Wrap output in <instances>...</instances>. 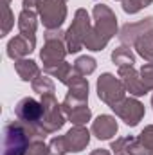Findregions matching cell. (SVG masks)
Listing matches in <instances>:
<instances>
[{
    "mask_svg": "<svg viewBox=\"0 0 153 155\" xmlns=\"http://www.w3.org/2000/svg\"><path fill=\"white\" fill-rule=\"evenodd\" d=\"M97 67V61L92 56H79L74 61V71L81 76H90Z\"/></svg>",
    "mask_w": 153,
    "mask_h": 155,
    "instance_id": "obj_22",
    "label": "cell"
},
{
    "mask_svg": "<svg viewBox=\"0 0 153 155\" xmlns=\"http://www.w3.org/2000/svg\"><path fill=\"white\" fill-rule=\"evenodd\" d=\"M25 155H50V153H49V146L43 143V139H34Z\"/></svg>",
    "mask_w": 153,
    "mask_h": 155,
    "instance_id": "obj_28",
    "label": "cell"
},
{
    "mask_svg": "<svg viewBox=\"0 0 153 155\" xmlns=\"http://www.w3.org/2000/svg\"><path fill=\"white\" fill-rule=\"evenodd\" d=\"M130 137H132V135H130ZM130 137H119V139L112 141V144H110V150H112V152H114L115 155H119V153H126V148H128Z\"/></svg>",
    "mask_w": 153,
    "mask_h": 155,
    "instance_id": "obj_29",
    "label": "cell"
},
{
    "mask_svg": "<svg viewBox=\"0 0 153 155\" xmlns=\"http://www.w3.org/2000/svg\"><path fill=\"white\" fill-rule=\"evenodd\" d=\"M61 108H63V114L67 116V121H70L74 126H85L92 119V110L88 108L86 101L76 99L69 94L65 96Z\"/></svg>",
    "mask_w": 153,
    "mask_h": 155,
    "instance_id": "obj_10",
    "label": "cell"
},
{
    "mask_svg": "<svg viewBox=\"0 0 153 155\" xmlns=\"http://www.w3.org/2000/svg\"><path fill=\"white\" fill-rule=\"evenodd\" d=\"M45 71V74H49V76L52 78H58L63 85H67V81L72 78V74L76 72L74 71V67L70 65V63H67V61H61V63H58V65H54V67H49V69H43Z\"/></svg>",
    "mask_w": 153,
    "mask_h": 155,
    "instance_id": "obj_20",
    "label": "cell"
},
{
    "mask_svg": "<svg viewBox=\"0 0 153 155\" xmlns=\"http://www.w3.org/2000/svg\"><path fill=\"white\" fill-rule=\"evenodd\" d=\"M92 27V20L90 15L86 13V9L79 7L74 13V20L72 25L65 31V43H67V51L70 54L79 52L85 47V40L88 36V31Z\"/></svg>",
    "mask_w": 153,
    "mask_h": 155,
    "instance_id": "obj_5",
    "label": "cell"
},
{
    "mask_svg": "<svg viewBox=\"0 0 153 155\" xmlns=\"http://www.w3.org/2000/svg\"><path fill=\"white\" fill-rule=\"evenodd\" d=\"M49 153L50 155H65L69 153V144L65 141V135H58L49 143Z\"/></svg>",
    "mask_w": 153,
    "mask_h": 155,
    "instance_id": "obj_26",
    "label": "cell"
},
{
    "mask_svg": "<svg viewBox=\"0 0 153 155\" xmlns=\"http://www.w3.org/2000/svg\"><path fill=\"white\" fill-rule=\"evenodd\" d=\"M67 54L69 51L65 43V33L61 29H45V43H43V49L40 51L43 69H49L65 61Z\"/></svg>",
    "mask_w": 153,
    "mask_h": 155,
    "instance_id": "obj_4",
    "label": "cell"
},
{
    "mask_svg": "<svg viewBox=\"0 0 153 155\" xmlns=\"http://www.w3.org/2000/svg\"><path fill=\"white\" fill-rule=\"evenodd\" d=\"M133 47H135V51L141 58H144L146 61H153V31L141 36L133 43Z\"/></svg>",
    "mask_w": 153,
    "mask_h": 155,
    "instance_id": "obj_21",
    "label": "cell"
},
{
    "mask_svg": "<svg viewBox=\"0 0 153 155\" xmlns=\"http://www.w3.org/2000/svg\"><path fill=\"white\" fill-rule=\"evenodd\" d=\"M139 139H141V143L146 146V150L153 148V124H148V126L139 134Z\"/></svg>",
    "mask_w": 153,
    "mask_h": 155,
    "instance_id": "obj_31",
    "label": "cell"
},
{
    "mask_svg": "<svg viewBox=\"0 0 153 155\" xmlns=\"http://www.w3.org/2000/svg\"><path fill=\"white\" fill-rule=\"evenodd\" d=\"M115 112V116L119 117L121 121H124L128 126H137L142 117L146 114L144 105L137 99V97H124L122 101L115 103L114 107H110Z\"/></svg>",
    "mask_w": 153,
    "mask_h": 155,
    "instance_id": "obj_9",
    "label": "cell"
},
{
    "mask_svg": "<svg viewBox=\"0 0 153 155\" xmlns=\"http://www.w3.org/2000/svg\"><path fill=\"white\" fill-rule=\"evenodd\" d=\"M153 0H121V5H122V11L128 13V15H135L139 13L141 9L151 5Z\"/></svg>",
    "mask_w": 153,
    "mask_h": 155,
    "instance_id": "obj_25",
    "label": "cell"
},
{
    "mask_svg": "<svg viewBox=\"0 0 153 155\" xmlns=\"http://www.w3.org/2000/svg\"><path fill=\"white\" fill-rule=\"evenodd\" d=\"M67 2L69 0H41L38 15L45 29H60L63 25L67 20Z\"/></svg>",
    "mask_w": 153,
    "mask_h": 155,
    "instance_id": "obj_7",
    "label": "cell"
},
{
    "mask_svg": "<svg viewBox=\"0 0 153 155\" xmlns=\"http://www.w3.org/2000/svg\"><path fill=\"white\" fill-rule=\"evenodd\" d=\"M31 85H33V90L38 92L40 96H43V94H54V83H52V79L43 76V74H40Z\"/></svg>",
    "mask_w": 153,
    "mask_h": 155,
    "instance_id": "obj_24",
    "label": "cell"
},
{
    "mask_svg": "<svg viewBox=\"0 0 153 155\" xmlns=\"http://www.w3.org/2000/svg\"><path fill=\"white\" fill-rule=\"evenodd\" d=\"M112 61L117 67H133L135 63V54L130 49V45H121L112 52Z\"/></svg>",
    "mask_w": 153,
    "mask_h": 155,
    "instance_id": "obj_19",
    "label": "cell"
},
{
    "mask_svg": "<svg viewBox=\"0 0 153 155\" xmlns=\"http://www.w3.org/2000/svg\"><path fill=\"white\" fill-rule=\"evenodd\" d=\"M92 18L94 22L85 40V47L88 51H103L108 41L117 35V16L108 5L97 4L94 5Z\"/></svg>",
    "mask_w": 153,
    "mask_h": 155,
    "instance_id": "obj_1",
    "label": "cell"
},
{
    "mask_svg": "<svg viewBox=\"0 0 153 155\" xmlns=\"http://www.w3.org/2000/svg\"><path fill=\"white\" fill-rule=\"evenodd\" d=\"M151 107H153V96H151Z\"/></svg>",
    "mask_w": 153,
    "mask_h": 155,
    "instance_id": "obj_35",
    "label": "cell"
},
{
    "mask_svg": "<svg viewBox=\"0 0 153 155\" xmlns=\"http://www.w3.org/2000/svg\"><path fill=\"white\" fill-rule=\"evenodd\" d=\"M153 31V16H146L139 22H128L121 27L119 40L122 45H133L137 40Z\"/></svg>",
    "mask_w": 153,
    "mask_h": 155,
    "instance_id": "obj_12",
    "label": "cell"
},
{
    "mask_svg": "<svg viewBox=\"0 0 153 155\" xmlns=\"http://www.w3.org/2000/svg\"><path fill=\"white\" fill-rule=\"evenodd\" d=\"M24 9H31V11H38L41 5V0H22Z\"/></svg>",
    "mask_w": 153,
    "mask_h": 155,
    "instance_id": "obj_32",
    "label": "cell"
},
{
    "mask_svg": "<svg viewBox=\"0 0 153 155\" xmlns=\"http://www.w3.org/2000/svg\"><path fill=\"white\" fill-rule=\"evenodd\" d=\"M117 130H119V124L114 116L103 114L92 121V135H96L99 141H110L117 134Z\"/></svg>",
    "mask_w": 153,
    "mask_h": 155,
    "instance_id": "obj_14",
    "label": "cell"
},
{
    "mask_svg": "<svg viewBox=\"0 0 153 155\" xmlns=\"http://www.w3.org/2000/svg\"><path fill=\"white\" fill-rule=\"evenodd\" d=\"M36 27H38L36 11L22 9V13L18 15V29H20V33L27 35V36H36Z\"/></svg>",
    "mask_w": 153,
    "mask_h": 155,
    "instance_id": "obj_18",
    "label": "cell"
},
{
    "mask_svg": "<svg viewBox=\"0 0 153 155\" xmlns=\"http://www.w3.org/2000/svg\"><path fill=\"white\" fill-rule=\"evenodd\" d=\"M13 25H15V15L9 7V0H2V33H0V36L9 35Z\"/></svg>",
    "mask_w": 153,
    "mask_h": 155,
    "instance_id": "obj_23",
    "label": "cell"
},
{
    "mask_svg": "<svg viewBox=\"0 0 153 155\" xmlns=\"http://www.w3.org/2000/svg\"><path fill=\"white\" fill-rule=\"evenodd\" d=\"M15 71L22 81H31V83L41 74V69L38 67V63L34 60H27V58L15 60Z\"/></svg>",
    "mask_w": 153,
    "mask_h": 155,
    "instance_id": "obj_16",
    "label": "cell"
},
{
    "mask_svg": "<svg viewBox=\"0 0 153 155\" xmlns=\"http://www.w3.org/2000/svg\"><path fill=\"white\" fill-rule=\"evenodd\" d=\"M119 155H126V153H119Z\"/></svg>",
    "mask_w": 153,
    "mask_h": 155,
    "instance_id": "obj_36",
    "label": "cell"
},
{
    "mask_svg": "<svg viewBox=\"0 0 153 155\" xmlns=\"http://www.w3.org/2000/svg\"><path fill=\"white\" fill-rule=\"evenodd\" d=\"M36 49V36H27V35H16L7 41V56L11 60H22L29 56Z\"/></svg>",
    "mask_w": 153,
    "mask_h": 155,
    "instance_id": "obj_13",
    "label": "cell"
},
{
    "mask_svg": "<svg viewBox=\"0 0 153 155\" xmlns=\"http://www.w3.org/2000/svg\"><path fill=\"white\" fill-rule=\"evenodd\" d=\"M148 155H153V148H150V150H148Z\"/></svg>",
    "mask_w": 153,
    "mask_h": 155,
    "instance_id": "obj_34",
    "label": "cell"
},
{
    "mask_svg": "<svg viewBox=\"0 0 153 155\" xmlns=\"http://www.w3.org/2000/svg\"><path fill=\"white\" fill-rule=\"evenodd\" d=\"M15 114H16V119L27 126H31L36 134L40 135V132L36 130L40 119H41V114H43V105L41 101H36L34 97H24L16 103L15 107ZM41 137V135H40ZM43 139V137H41Z\"/></svg>",
    "mask_w": 153,
    "mask_h": 155,
    "instance_id": "obj_8",
    "label": "cell"
},
{
    "mask_svg": "<svg viewBox=\"0 0 153 155\" xmlns=\"http://www.w3.org/2000/svg\"><path fill=\"white\" fill-rule=\"evenodd\" d=\"M117 76L122 81L126 92H130L133 97H141V96H146L148 92H151L146 87V83H144V79L141 76V72L135 71V67H119Z\"/></svg>",
    "mask_w": 153,
    "mask_h": 155,
    "instance_id": "obj_11",
    "label": "cell"
},
{
    "mask_svg": "<svg viewBox=\"0 0 153 155\" xmlns=\"http://www.w3.org/2000/svg\"><path fill=\"white\" fill-rule=\"evenodd\" d=\"M41 105H43V114H41V119H40L36 130L45 139L47 134H54V132L63 128L67 116L63 114V108L58 103V99L54 97V94H43L41 96Z\"/></svg>",
    "mask_w": 153,
    "mask_h": 155,
    "instance_id": "obj_3",
    "label": "cell"
},
{
    "mask_svg": "<svg viewBox=\"0 0 153 155\" xmlns=\"http://www.w3.org/2000/svg\"><path fill=\"white\" fill-rule=\"evenodd\" d=\"M126 155H148V150L141 143L139 137H130V143H128V148H126Z\"/></svg>",
    "mask_w": 153,
    "mask_h": 155,
    "instance_id": "obj_27",
    "label": "cell"
},
{
    "mask_svg": "<svg viewBox=\"0 0 153 155\" xmlns=\"http://www.w3.org/2000/svg\"><path fill=\"white\" fill-rule=\"evenodd\" d=\"M65 141L69 144V152H83L90 143V132L85 126H72L65 134Z\"/></svg>",
    "mask_w": 153,
    "mask_h": 155,
    "instance_id": "obj_15",
    "label": "cell"
},
{
    "mask_svg": "<svg viewBox=\"0 0 153 155\" xmlns=\"http://www.w3.org/2000/svg\"><path fill=\"white\" fill-rule=\"evenodd\" d=\"M97 97L108 107H114L115 103L122 101L126 97V88L119 76L115 78L110 72H105L97 78Z\"/></svg>",
    "mask_w": 153,
    "mask_h": 155,
    "instance_id": "obj_6",
    "label": "cell"
},
{
    "mask_svg": "<svg viewBox=\"0 0 153 155\" xmlns=\"http://www.w3.org/2000/svg\"><path fill=\"white\" fill-rule=\"evenodd\" d=\"M90 155H110L108 150H103V148H97V150H94Z\"/></svg>",
    "mask_w": 153,
    "mask_h": 155,
    "instance_id": "obj_33",
    "label": "cell"
},
{
    "mask_svg": "<svg viewBox=\"0 0 153 155\" xmlns=\"http://www.w3.org/2000/svg\"><path fill=\"white\" fill-rule=\"evenodd\" d=\"M67 88H69V96L81 99V101H86L88 99V79L81 74L74 72L72 78L67 81Z\"/></svg>",
    "mask_w": 153,
    "mask_h": 155,
    "instance_id": "obj_17",
    "label": "cell"
},
{
    "mask_svg": "<svg viewBox=\"0 0 153 155\" xmlns=\"http://www.w3.org/2000/svg\"><path fill=\"white\" fill-rule=\"evenodd\" d=\"M139 72H141V76H142V79H144L146 87H148L150 90H153V61L142 65V69H141Z\"/></svg>",
    "mask_w": 153,
    "mask_h": 155,
    "instance_id": "obj_30",
    "label": "cell"
},
{
    "mask_svg": "<svg viewBox=\"0 0 153 155\" xmlns=\"http://www.w3.org/2000/svg\"><path fill=\"white\" fill-rule=\"evenodd\" d=\"M33 135L27 124L20 121H13L4 126V153L2 155H25L31 143Z\"/></svg>",
    "mask_w": 153,
    "mask_h": 155,
    "instance_id": "obj_2",
    "label": "cell"
}]
</instances>
